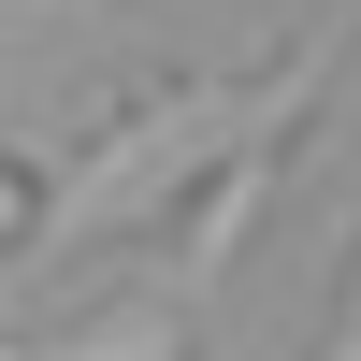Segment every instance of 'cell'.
I'll return each mask as SVG.
<instances>
[{"instance_id": "6da1fadb", "label": "cell", "mask_w": 361, "mask_h": 361, "mask_svg": "<svg viewBox=\"0 0 361 361\" xmlns=\"http://www.w3.org/2000/svg\"><path fill=\"white\" fill-rule=\"evenodd\" d=\"M275 87H289V73H260V87H231V73H188V87H159V102H145L130 130H116L102 159L73 173V202L44 217V246L73 260L87 231H116V217H145L159 188H188V173H231V145H246L260 116H275ZM44 246H29V260H44Z\"/></svg>"}, {"instance_id": "7a4b0ae2", "label": "cell", "mask_w": 361, "mask_h": 361, "mask_svg": "<svg viewBox=\"0 0 361 361\" xmlns=\"http://www.w3.org/2000/svg\"><path fill=\"white\" fill-rule=\"evenodd\" d=\"M29 361H188V304H130L116 333H73V347H29Z\"/></svg>"}, {"instance_id": "3957f363", "label": "cell", "mask_w": 361, "mask_h": 361, "mask_svg": "<svg viewBox=\"0 0 361 361\" xmlns=\"http://www.w3.org/2000/svg\"><path fill=\"white\" fill-rule=\"evenodd\" d=\"M318 361H361V318H347V333H333V347H318Z\"/></svg>"}]
</instances>
